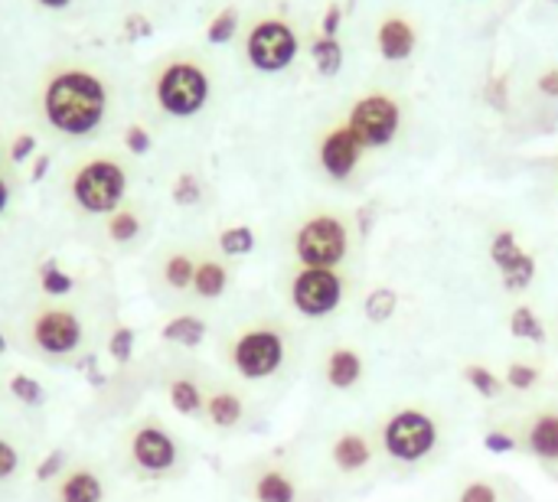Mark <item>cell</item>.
Wrapping results in <instances>:
<instances>
[{
	"mask_svg": "<svg viewBox=\"0 0 558 502\" xmlns=\"http://www.w3.org/2000/svg\"><path fill=\"white\" fill-rule=\"evenodd\" d=\"M46 121L65 137H85L101 127L108 114V88L85 69H69L49 78L43 95Z\"/></svg>",
	"mask_w": 558,
	"mask_h": 502,
	"instance_id": "obj_1",
	"label": "cell"
},
{
	"mask_svg": "<svg viewBox=\"0 0 558 502\" xmlns=\"http://www.w3.org/2000/svg\"><path fill=\"white\" fill-rule=\"evenodd\" d=\"M441 434L445 425L438 412L422 402H405L389 408L373 431L379 457H386L396 467H418L432 461L441 448Z\"/></svg>",
	"mask_w": 558,
	"mask_h": 502,
	"instance_id": "obj_2",
	"label": "cell"
},
{
	"mask_svg": "<svg viewBox=\"0 0 558 502\" xmlns=\"http://www.w3.org/2000/svg\"><path fill=\"white\" fill-rule=\"evenodd\" d=\"M288 359H291V333L278 320L242 323L226 346L229 369L245 382L275 379L288 366Z\"/></svg>",
	"mask_w": 558,
	"mask_h": 502,
	"instance_id": "obj_3",
	"label": "cell"
},
{
	"mask_svg": "<svg viewBox=\"0 0 558 502\" xmlns=\"http://www.w3.org/2000/svg\"><path fill=\"white\" fill-rule=\"evenodd\" d=\"M350 294L353 284L340 268H298L288 281V304L304 320L333 317Z\"/></svg>",
	"mask_w": 558,
	"mask_h": 502,
	"instance_id": "obj_4",
	"label": "cell"
},
{
	"mask_svg": "<svg viewBox=\"0 0 558 502\" xmlns=\"http://www.w3.org/2000/svg\"><path fill=\"white\" fill-rule=\"evenodd\" d=\"M353 232L333 212L311 216L294 232V258L301 268H340L350 258Z\"/></svg>",
	"mask_w": 558,
	"mask_h": 502,
	"instance_id": "obj_5",
	"label": "cell"
},
{
	"mask_svg": "<svg viewBox=\"0 0 558 502\" xmlns=\"http://www.w3.org/2000/svg\"><path fill=\"white\" fill-rule=\"evenodd\" d=\"M124 193H128V173L114 160H88L72 180L75 203L92 216H114Z\"/></svg>",
	"mask_w": 558,
	"mask_h": 502,
	"instance_id": "obj_6",
	"label": "cell"
},
{
	"mask_svg": "<svg viewBox=\"0 0 558 502\" xmlns=\"http://www.w3.org/2000/svg\"><path fill=\"white\" fill-rule=\"evenodd\" d=\"M209 101V78L193 62H173L157 78V105L173 118H193Z\"/></svg>",
	"mask_w": 558,
	"mask_h": 502,
	"instance_id": "obj_7",
	"label": "cell"
},
{
	"mask_svg": "<svg viewBox=\"0 0 558 502\" xmlns=\"http://www.w3.org/2000/svg\"><path fill=\"white\" fill-rule=\"evenodd\" d=\"M347 127L360 137L363 147H386L402 127V108L389 95H366L353 105Z\"/></svg>",
	"mask_w": 558,
	"mask_h": 502,
	"instance_id": "obj_8",
	"label": "cell"
},
{
	"mask_svg": "<svg viewBox=\"0 0 558 502\" xmlns=\"http://www.w3.org/2000/svg\"><path fill=\"white\" fill-rule=\"evenodd\" d=\"M513 428L520 438V454L533 457L539 467L558 477V402L526 412Z\"/></svg>",
	"mask_w": 558,
	"mask_h": 502,
	"instance_id": "obj_9",
	"label": "cell"
},
{
	"mask_svg": "<svg viewBox=\"0 0 558 502\" xmlns=\"http://www.w3.org/2000/svg\"><path fill=\"white\" fill-rule=\"evenodd\" d=\"M248 62L258 72H281L294 62L298 56V36L288 23L281 20H262L245 42Z\"/></svg>",
	"mask_w": 558,
	"mask_h": 502,
	"instance_id": "obj_10",
	"label": "cell"
},
{
	"mask_svg": "<svg viewBox=\"0 0 558 502\" xmlns=\"http://www.w3.org/2000/svg\"><path fill=\"white\" fill-rule=\"evenodd\" d=\"M131 461L150 477H163L180 464V444L160 421H144L131 434Z\"/></svg>",
	"mask_w": 558,
	"mask_h": 502,
	"instance_id": "obj_11",
	"label": "cell"
},
{
	"mask_svg": "<svg viewBox=\"0 0 558 502\" xmlns=\"http://www.w3.org/2000/svg\"><path fill=\"white\" fill-rule=\"evenodd\" d=\"M327 461H330V467H333L343 480H356V477L369 474V470L376 467V461H379V448H376L373 431L343 428V431L330 441Z\"/></svg>",
	"mask_w": 558,
	"mask_h": 502,
	"instance_id": "obj_12",
	"label": "cell"
},
{
	"mask_svg": "<svg viewBox=\"0 0 558 502\" xmlns=\"http://www.w3.org/2000/svg\"><path fill=\"white\" fill-rule=\"evenodd\" d=\"M82 320L72 310L62 307H49L43 314H36V320L29 323V336L36 343V350L49 353V356H69L82 346Z\"/></svg>",
	"mask_w": 558,
	"mask_h": 502,
	"instance_id": "obj_13",
	"label": "cell"
},
{
	"mask_svg": "<svg viewBox=\"0 0 558 502\" xmlns=\"http://www.w3.org/2000/svg\"><path fill=\"white\" fill-rule=\"evenodd\" d=\"M490 258H494V265H497V271L504 278V287L510 294H523L536 281V258L526 248H520V242H517V235L510 229L494 235Z\"/></svg>",
	"mask_w": 558,
	"mask_h": 502,
	"instance_id": "obj_14",
	"label": "cell"
},
{
	"mask_svg": "<svg viewBox=\"0 0 558 502\" xmlns=\"http://www.w3.org/2000/svg\"><path fill=\"white\" fill-rule=\"evenodd\" d=\"M320 379L333 389V392H353L363 385L366 379V359L363 350L353 343H333L324 350L320 356Z\"/></svg>",
	"mask_w": 558,
	"mask_h": 502,
	"instance_id": "obj_15",
	"label": "cell"
},
{
	"mask_svg": "<svg viewBox=\"0 0 558 502\" xmlns=\"http://www.w3.org/2000/svg\"><path fill=\"white\" fill-rule=\"evenodd\" d=\"M363 150H366V147L360 144V137H356L347 124H343V127H333V131L320 140V167H324L327 176L347 180V176L356 170Z\"/></svg>",
	"mask_w": 558,
	"mask_h": 502,
	"instance_id": "obj_16",
	"label": "cell"
},
{
	"mask_svg": "<svg viewBox=\"0 0 558 502\" xmlns=\"http://www.w3.org/2000/svg\"><path fill=\"white\" fill-rule=\"evenodd\" d=\"M248 490L255 502H304V483L281 464H265L255 470Z\"/></svg>",
	"mask_w": 558,
	"mask_h": 502,
	"instance_id": "obj_17",
	"label": "cell"
},
{
	"mask_svg": "<svg viewBox=\"0 0 558 502\" xmlns=\"http://www.w3.org/2000/svg\"><path fill=\"white\" fill-rule=\"evenodd\" d=\"M203 412H206V418H209L213 428H219V431H235V428L245 421L248 405H245V399H242L235 389L219 385V389L206 392V408H203Z\"/></svg>",
	"mask_w": 558,
	"mask_h": 502,
	"instance_id": "obj_18",
	"label": "cell"
},
{
	"mask_svg": "<svg viewBox=\"0 0 558 502\" xmlns=\"http://www.w3.org/2000/svg\"><path fill=\"white\" fill-rule=\"evenodd\" d=\"M56 497L59 502H105V480L88 467H75L59 477Z\"/></svg>",
	"mask_w": 558,
	"mask_h": 502,
	"instance_id": "obj_19",
	"label": "cell"
},
{
	"mask_svg": "<svg viewBox=\"0 0 558 502\" xmlns=\"http://www.w3.org/2000/svg\"><path fill=\"white\" fill-rule=\"evenodd\" d=\"M412 49H415V29H412L405 20L392 16V20H386V23L379 26V52H383L389 62L409 59Z\"/></svg>",
	"mask_w": 558,
	"mask_h": 502,
	"instance_id": "obj_20",
	"label": "cell"
},
{
	"mask_svg": "<svg viewBox=\"0 0 558 502\" xmlns=\"http://www.w3.org/2000/svg\"><path fill=\"white\" fill-rule=\"evenodd\" d=\"M226 291H229V268L216 258L199 261L193 274V294L199 301H219Z\"/></svg>",
	"mask_w": 558,
	"mask_h": 502,
	"instance_id": "obj_21",
	"label": "cell"
},
{
	"mask_svg": "<svg viewBox=\"0 0 558 502\" xmlns=\"http://www.w3.org/2000/svg\"><path fill=\"white\" fill-rule=\"evenodd\" d=\"M206 333H209V327H206V320H203V317H196V314H180V317L167 320V323H163V330H160V336H163L167 343H173V346H186V350L199 346V343L206 340Z\"/></svg>",
	"mask_w": 558,
	"mask_h": 502,
	"instance_id": "obj_22",
	"label": "cell"
},
{
	"mask_svg": "<svg viewBox=\"0 0 558 502\" xmlns=\"http://www.w3.org/2000/svg\"><path fill=\"white\" fill-rule=\"evenodd\" d=\"M510 333L517 336V340H523V343H536V346H543L546 340H549V330H546V323H543V317L536 314V307L533 304H517L513 310H510Z\"/></svg>",
	"mask_w": 558,
	"mask_h": 502,
	"instance_id": "obj_23",
	"label": "cell"
},
{
	"mask_svg": "<svg viewBox=\"0 0 558 502\" xmlns=\"http://www.w3.org/2000/svg\"><path fill=\"white\" fill-rule=\"evenodd\" d=\"M461 379H464L481 399H487V402H497V399H504V395L510 392L507 382H504V376L494 372V369L484 366V363H468V366L461 369Z\"/></svg>",
	"mask_w": 558,
	"mask_h": 502,
	"instance_id": "obj_24",
	"label": "cell"
},
{
	"mask_svg": "<svg viewBox=\"0 0 558 502\" xmlns=\"http://www.w3.org/2000/svg\"><path fill=\"white\" fill-rule=\"evenodd\" d=\"M167 395H170V405H173L180 415H186V418H193V415H199V412L206 408V392H203V385H199L196 379H190V376L170 379Z\"/></svg>",
	"mask_w": 558,
	"mask_h": 502,
	"instance_id": "obj_25",
	"label": "cell"
},
{
	"mask_svg": "<svg viewBox=\"0 0 558 502\" xmlns=\"http://www.w3.org/2000/svg\"><path fill=\"white\" fill-rule=\"evenodd\" d=\"M546 372L539 363H530V359H513L507 363V372H504V382L510 392H520V395H530L543 385Z\"/></svg>",
	"mask_w": 558,
	"mask_h": 502,
	"instance_id": "obj_26",
	"label": "cell"
},
{
	"mask_svg": "<svg viewBox=\"0 0 558 502\" xmlns=\"http://www.w3.org/2000/svg\"><path fill=\"white\" fill-rule=\"evenodd\" d=\"M396 310H399V294H396L392 287H373V291L366 294V301H363V314H366V320L376 323V327L389 323V320L396 317Z\"/></svg>",
	"mask_w": 558,
	"mask_h": 502,
	"instance_id": "obj_27",
	"label": "cell"
},
{
	"mask_svg": "<svg viewBox=\"0 0 558 502\" xmlns=\"http://www.w3.org/2000/svg\"><path fill=\"white\" fill-rule=\"evenodd\" d=\"M504 483L494 477H471L458 487L454 502H504Z\"/></svg>",
	"mask_w": 558,
	"mask_h": 502,
	"instance_id": "obj_28",
	"label": "cell"
},
{
	"mask_svg": "<svg viewBox=\"0 0 558 502\" xmlns=\"http://www.w3.org/2000/svg\"><path fill=\"white\" fill-rule=\"evenodd\" d=\"M193 274H196V261H193L190 255H183V252L170 255L167 265H163V281H167L173 291L193 287Z\"/></svg>",
	"mask_w": 558,
	"mask_h": 502,
	"instance_id": "obj_29",
	"label": "cell"
},
{
	"mask_svg": "<svg viewBox=\"0 0 558 502\" xmlns=\"http://www.w3.org/2000/svg\"><path fill=\"white\" fill-rule=\"evenodd\" d=\"M314 65H317V72L324 75V78H333L337 72H340V65H343V49H340V42L337 39H317L314 42Z\"/></svg>",
	"mask_w": 558,
	"mask_h": 502,
	"instance_id": "obj_30",
	"label": "cell"
},
{
	"mask_svg": "<svg viewBox=\"0 0 558 502\" xmlns=\"http://www.w3.org/2000/svg\"><path fill=\"white\" fill-rule=\"evenodd\" d=\"M219 248L222 255L229 258H242L255 248V232L248 225H232V229H222L219 232Z\"/></svg>",
	"mask_w": 558,
	"mask_h": 502,
	"instance_id": "obj_31",
	"label": "cell"
},
{
	"mask_svg": "<svg viewBox=\"0 0 558 502\" xmlns=\"http://www.w3.org/2000/svg\"><path fill=\"white\" fill-rule=\"evenodd\" d=\"M39 284H43V291H46L49 297H65V294L75 291L72 274H65L59 265H43V268H39Z\"/></svg>",
	"mask_w": 558,
	"mask_h": 502,
	"instance_id": "obj_32",
	"label": "cell"
},
{
	"mask_svg": "<svg viewBox=\"0 0 558 502\" xmlns=\"http://www.w3.org/2000/svg\"><path fill=\"white\" fill-rule=\"evenodd\" d=\"M10 392H13L16 402H23L29 408H39L46 402V389L36 379H29V376H13L10 379Z\"/></svg>",
	"mask_w": 558,
	"mask_h": 502,
	"instance_id": "obj_33",
	"label": "cell"
},
{
	"mask_svg": "<svg viewBox=\"0 0 558 502\" xmlns=\"http://www.w3.org/2000/svg\"><path fill=\"white\" fill-rule=\"evenodd\" d=\"M137 232H141V219L134 216V212H114L111 219H108V238L111 242H131V238H137Z\"/></svg>",
	"mask_w": 558,
	"mask_h": 502,
	"instance_id": "obj_34",
	"label": "cell"
},
{
	"mask_svg": "<svg viewBox=\"0 0 558 502\" xmlns=\"http://www.w3.org/2000/svg\"><path fill=\"white\" fill-rule=\"evenodd\" d=\"M235 29H239V13H235V10H222V13L209 23L206 39H209L213 46H222V42H229V39L235 36Z\"/></svg>",
	"mask_w": 558,
	"mask_h": 502,
	"instance_id": "obj_35",
	"label": "cell"
},
{
	"mask_svg": "<svg viewBox=\"0 0 558 502\" xmlns=\"http://www.w3.org/2000/svg\"><path fill=\"white\" fill-rule=\"evenodd\" d=\"M484 448H487L490 454H510V451H520L517 428H497V431H487V434H484Z\"/></svg>",
	"mask_w": 558,
	"mask_h": 502,
	"instance_id": "obj_36",
	"label": "cell"
},
{
	"mask_svg": "<svg viewBox=\"0 0 558 502\" xmlns=\"http://www.w3.org/2000/svg\"><path fill=\"white\" fill-rule=\"evenodd\" d=\"M108 353H111V359L128 363V359H131V353H134V330L118 327V330L111 333V340H108Z\"/></svg>",
	"mask_w": 558,
	"mask_h": 502,
	"instance_id": "obj_37",
	"label": "cell"
},
{
	"mask_svg": "<svg viewBox=\"0 0 558 502\" xmlns=\"http://www.w3.org/2000/svg\"><path fill=\"white\" fill-rule=\"evenodd\" d=\"M199 180L196 176H190V173H183L180 180H177V186H173V199L180 203V206H193V203H199Z\"/></svg>",
	"mask_w": 558,
	"mask_h": 502,
	"instance_id": "obj_38",
	"label": "cell"
},
{
	"mask_svg": "<svg viewBox=\"0 0 558 502\" xmlns=\"http://www.w3.org/2000/svg\"><path fill=\"white\" fill-rule=\"evenodd\" d=\"M124 144H128V150L131 154H137V157H144L147 150H150V134H147V127H141V124H131L128 131H124Z\"/></svg>",
	"mask_w": 558,
	"mask_h": 502,
	"instance_id": "obj_39",
	"label": "cell"
},
{
	"mask_svg": "<svg viewBox=\"0 0 558 502\" xmlns=\"http://www.w3.org/2000/svg\"><path fill=\"white\" fill-rule=\"evenodd\" d=\"M16 470H20V451L7 438H0V480H10Z\"/></svg>",
	"mask_w": 558,
	"mask_h": 502,
	"instance_id": "obj_40",
	"label": "cell"
},
{
	"mask_svg": "<svg viewBox=\"0 0 558 502\" xmlns=\"http://www.w3.org/2000/svg\"><path fill=\"white\" fill-rule=\"evenodd\" d=\"M62 467H65V454H62V451H56L52 457H46V461L39 464V470H36V480H39V483H46V480H52V477H56Z\"/></svg>",
	"mask_w": 558,
	"mask_h": 502,
	"instance_id": "obj_41",
	"label": "cell"
},
{
	"mask_svg": "<svg viewBox=\"0 0 558 502\" xmlns=\"http://www.w3.org/2000/svg\"><path fill=\"white\" fill-rule=\"evenodd\" d=\"M33 150H36V137H33V134H23V137H16V140H13L10 157H13L16 163H23L26 157H33Z\"/></svg>",
	"mask_w": 558,
	"mask_h": 502,
	"instance_id": "obj_42",
	"label": "cell"
},
{
	"mask_svg": "<svg viewBox=\"0 0 558 502\" xmlns=\"http://www.w3.org/2000/svg\"><path fill=\"white\" fill-rule=\"evenodd\" d=\"M340 16H343V7H340V3H330V7H327V16H324V36H327V39H337Z\"/></svg>",
	"mask_w": 558,
	"mask_h": 502,
	"instance_id": "obj_43",
	"label": "cell"
},
{
	"mask_svg": "<svg viewBox=\"0 0 558 502\" xmlns=\"http://www.w3.org/2000/svg\"><path fill=\"white\" fill-rule=\"evenodd\" d=\"M539 88H543L546 95H558V72H546V75L539 78Z\"/></svg>",
	"mask_w": 558,
	"mask_h": 502,
	"instance_id": "obj_44",
	"label": "cell"
},
{
	"mask_svg": "<svg viewBox=\"0 0 558 502\" xmlns=\"http://www.w3.org/2000/svg\"><path fill=\"white\" fill-rule=\"evenodd\" d=\"M7 203H10V186H7V180L0 176V216H3V209H7Z\"/></svg>",
	"mask_w": 558,
	"mask_h": 502,
	"instance_id": "obj_45",
	"label": "cell"
},
{
	"mask_svg": "<svg viewBox=\"0 0 558 502\" xmlns=\"http://www.w3.org/2000/svg\"><path fill=\"white\" fill-rule=\"evenodd\" d=\"M46 167H49V160H46V157H39V160H36V167H33V180H39V176L46 173Z\"/></svg>",
	"mask_w": 558,
	"mask_h": 502,
	"instance_id": "obj_46",
	"label": "cell"
},
{
	"mask_svg": "<svg viewBox=\"0 0 558 502\" xmlns=\"http://www.w3.org/2000/svg\"><path fill=\"white\" fill-rule=\"evenodd\" d=\"M43 7H49V10H62V7H69L72 0H39Z\"/></svg>",
	"mask_w": 558,
	"mask_h": 502,
	"instance_id": "obj_47",
	"label": "cell"
},
{
	"mask_svg": "<svg viewBox=\"0 0 558 502\" xmlns=\"http://www.w3.org/2000/svg\"><path fill=\"white\" fill-rule=\"evenodd\" d=\"M7 353V340H3V333H0V356Z\"/></svg>",
	"mask_w": 558,
	"mask_h": 502,
	"instance_id": "obj_48",
	"label": "cell"
}]
</instances>
